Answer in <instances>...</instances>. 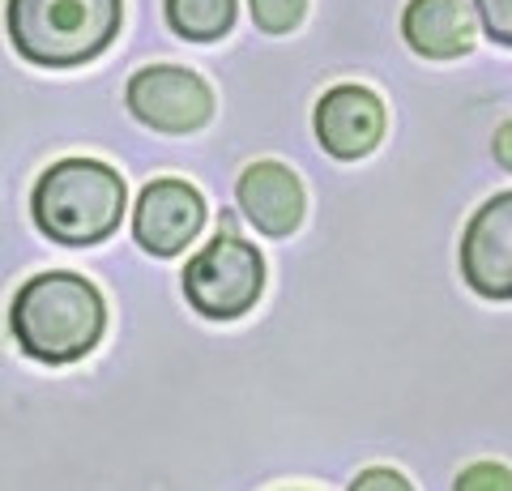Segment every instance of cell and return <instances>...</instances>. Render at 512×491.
I'll use <instances>...</instances> for the list:
<instances>
[{"label": "cell", "instance_id": "cell-1", "mask_svg": "<svg viewBox=\"0 0 512 491\" xmlns=\"http://www.w3.org/2000/svg\"><path fill=\"white\" fill-rule=\"evenodd\" d=\"M103 321V295L82 274H64V269L30 278L9 308L13 338L39 363H73L90 355L103 338Z\"/></svg>", "mask_w": 512, "mask_h": 491}, {"label": "cell", "instance_id": "cell-2", "mask_svg": "<svg viewBox=\"0 0 512 491\" xmlns=\"http://www.w3.org/2000/svg\"><path fill=\"white\" fill-rule=\"evenodd\" d=\"M124 0H9V39L43 69L86 65L116 39Z\"/></svg>", "mask_w": 512, "mask_h": 491}, {"label": "cell", "instance_id": "cell-3", "mask_svg": "<svg viewBox=\"0 0 512 491\" xmlns=\"http://www.w3.org/2000/svg\"><path fill=\"white\" fill-rule=\"evenodd\" d=\"M124 180L99 158H64L35 184V223L60 244H99L124 218Z\"/></svg>", "mask_w": 512, "mask_h": 491}, {"label": "cell", "instance_id": "cell-4", "mask_svg": "<svg viewBox=\"0 0 512 491\" xmlns=\"http://www.w3.org/2000/svg\"><path fill=\"white\" fill-rule=\"evenodd\" d=\"M265 287V261L248 240L222 231L205 244L197 257L184 269V291L192 299V308L214 321H231L244 316Z\"/></svg>", "mask_w": 512, "mask_h": 491}, {"label": "cell", "instance_id": "cell-5", "mask_svg": "<svg viewBox=\"0 0 512 491\" xmlns=\"http://www.w3.org/2000/svg\"><path fill=\"white\" fill-rule=\"evenodd\" d=\"M128 112L158 133H197L214 112V94L197 73L150 65L128 82Z\"/></svg>", "mask_w": 512, "mask_h": 491}, {"label": "cell", "instance_id": "cell-6", "mask_svg": "<svg viewBox=\"0 0 512 491\" xmlns=\"http://www.w3.org/2000/svg\"><path fill=\"white\" fill-rule=\"evenodd\" d=\"M205 223V201L184 180H154L141 188L133 210V235L137 244L154 257H175L184 252Z\"/></svg>", "mask_w": 512, "mask_h": 491}, {"label": "cell", "instance_id": "cell-7", "mask_svg": "<svg viewBox=\"0 0 512 491\" xmlns=\"http://www.w3.org/2000/svg\"><path fill=\"white\" fill-rule=\"evenodd\" d=\"M461 274L483 299H512V193L491 197L461 240Z\"/></svg>", "mask_w": 512, "mask_h": 491}, {"label": "cell", "instance_id": "cell-8", "mask_svg": "<svg viewBox=\"0 0 512 491\" xmlns=\"http://www.w3.org/2000/svg\"><path fill=\"white\" fill-rule=\"evenodd\" d=\"M384 133V103L367 86H338L316 103V137L333 158H363Z\"/></svg>", "mask_w": 512, "mask_h": 491}, {"label": "cell", "instance_id": "cell-9", "mask_svg": "<svg viewBox=\"0 0 512 491\" xmlns=\"http://www.w3.org/2000/svg\"><path fill=\"white\" fill-rule=\"evenodd\" d=\"M239 210L265 235H291L303 218V184L282 163H252L239 176Z\"/></svg>", "mask_w": 512, "mask_h": 491}, {"label": "cell", "instance_id": "cell-10", "mask_svg": "<svg viewBox=\"0 0 512 491\" xmlns=\"http://www.w3.org/2000/svg\"><path fill=\"white\" fill-rule=\"evenodd\" d=\"M402 30L406 43L427 60L461 56L474 43V18L466 0H410Z\"/></svg>", "mask_w": 512, "mask_h": 491}, {"label": "cell", "instance_id": "cell-11", "mask_svg": "<svg viewBox=\"0 0 512 491\" xmlns=\"http://www.w3.org/2000/svg\"><path fill=\"white\" fill-rule=\"evenodd\" d=\"M167 22L175 35L210 43L235 26V0H167Z\"/></svg>", "mask_w": 512, "mask_h": 491}, {"label": "cell", "instance_id": "cell-12", "mask_svg": "<svg viewBox=\"0 0 512 491\" xmlns=\"http://www.w3.org/2000/svg\"><path fill=\"white\" fill-rule=\"evenodd\" d=\"M248 5H252V18L261 30H269V35H286V30H295L303 22L308 0H248Z\"/></svg>", "mask_w": 512, "mask_h": 491}, {"label": "cell", "instance_id": "cell-13", "mask_svg": "<svg viewBox=\"0 0 512 491\" xmlns=\"http://www.w3.org/2000/svg\"><path fill=\"white\" fill-rule=\"evenodd\" d=\"M457 491H512V470L500 462H474L457 474Z\"/></svg>", "mask_w": 512, "mask_h": 491}, {"label": "cell", "instance_id": "cell-14", "mask_svg": "<svg viewBox=\"0 0 512 491\" xmlns=\"http://www.w3.org/2000/svg\"><path fill=\"white\" fill-rule=\"evenodd\" d=\"M474 9L495 43H512V0H474Z\"/></svg>", "mask_w": 512, "mask_h": 491}, {"label": "cell", "instance_id": "cell-15", "mask_svg": "<svg viewBox=\"0 0 512 491\" xmlns=\"http://www.w3.org/2000/svg\"><path fill=\"white\" fill-rule=\"evenodd\" d=\"M350 491H414L406 483V474H397L389 466H372V470H363L355 483H350Z\"/></svg>", "mask_w": 512, "mask_h": 491}, {"label": "cell", "instance_id": "cell-16", "mask_svg": "<svg viewBox=\"0 0 512 491\" xmlns=\"http://www.w3.org/2000/svg\"><path fill=\"white\" fill-rule=\"evenodd\" d=\"M495 158L512 171V120L508 124H500V133H495Z\"/></svg>", "mask_w": 512, "mask_h": 491}]
</instances>
